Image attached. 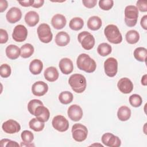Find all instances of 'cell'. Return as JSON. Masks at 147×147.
Instances as JSON below:
<instances>
[{"label": "cell", "mask_w": 147, "mask_h": 147, "mask_svg": "<svg viewBox=\"0 0 147 147\" xmlns=\"http://www.w3.org/2000/svg\"><path fill=\"white\" fill-rule=\"evenodd\" d=\"M130 116L131 110L128 107L126 106H122L119 108L117 112V117L120 121H127L130 118Z\"/></svg>", "instance_id": "484cf974"}, {"label": "cell", "mask_w": 147, "mask_h": 147, "mask_svg": "<svg viewBox=\"0 0 147 147\" xmlns=\"http://www.w3.org/2000/svg\"><path fill=\"white\" fill-rule=\"evenodd\" d=\"M76 64L78 68L87 73L94 72L96 68V64L94 60L86 53H82L78 57Z\"/></svg>", "instance_id": "6da1fadb"}, {"label": "cell", "mask_w": 147, "mask_h": 147, "mask_svg": "<svg viewBox=\"0 0 147 147\" xmlns=\"http://www.w3.org/2000/svg\"><path fill=\"white\" fill-rule=\"evenodd\" d=\"M78 40L81 44L82 47L86 50L91 49L95 45V38L94 36L87 31L80 32L78 36Z\"/></svg>", "instance_id": "8992f818"}, {"label": "cell", "mask_w": 147, "mask_h": 147, "mask_svg": "<svg viewBox=\"0 0 147 147\" xmlns=\"http://www.w3.org/2000/svg\"><path fill=\"white\" fill-rule=\"evenodd\" d=\"M129 102L133 107H140L142 103V98L138 94H133L129 97Z\"/></svg>", "instance_id": "e575fe53"}, {"label": "cell", "mask_w": 147, "mask_h": 147, "mask_svg": "<svg viewBox=\"0 0 147 147\" xmlns=\"http://www.w3.org/2000/svg\"><path fill=\"white\" fill-rule=\"evenodd\" d=\"M33 53L34 47L30 44H25L20 48V56L23 58H28L30 57Z\"/></svg>", "instance_id": "4316f807"}, {"label": "cell", "mask_w": 147, "mask_h": 147, "mask_svg": "<svg viewBox=\"0 0 147 147\" xmlns=\"http://www.w3.org/2000/svg\"><path fill=\"white\" fill-rule=\"evenodd\" d=\"M21 139L24 142L31 143L34 139L33 134L29 130H24L21 134Z\"/></svg>", "instance_id": "d590c367"}, {"label": "cell", "mask_w": 147, "mask_h": 147, "mask_svg": "<svg viewBox=\"0 0 147 147\" xmlns=\"http://www.w3.org/2000/svg\"><path fill=\"white\" fill-rule=\"evenodd\" d=\"M34 115L40 121L45 122L48 121L50 117V113L48 109L44 107V105L40 106L36 108Z\"/></svg>", "instance_id": "ac0fdd59"}, {"label": "cell", "mask_w": 147, "mask_h": 147, "mask_svg": "<svg viewBox=\"0 0 147 147\" xmlns=\"http://www.w3.org/2000/svg\"><path fill=\"white\" fill-rule=\"evenodd\" d=\"M102 142L105 145L109 147H118L121 145V141L119 138L110 133L103 134Z\"/></svg>", "instance_id": "8fae6325"}, {"label": "cell", "mask_w": 147, "mask_h": 147, "mask_svg": "<svg viewBox=\"0 0 147 147\" xmlns=\"http://www.w3.org/2000/svg\"><path fill=\"white\" fill-rule=\"evenodd\" d=\"M34 2V0H29V1H18V3L24 7H29L32 6Z\"/></svg>", "instance_id": "7bdbcfd3"}, {"label": "cell", "mask_w": 147, "mask_h": 147, "mask_svg": "<svg viewBox=\"0 0 147 147\" xmlns=\"http://www.w3.org/2000/svg\"><path fill=\"white\" fill-rule=\"evenodd\" d=\"M105 35L107 40L115 44H119L122 41V36L118 28L113 24L108 25L104 29Z\"/></svg>", "instance_id": "3957f363"}, {"label": "cell", "mask_w": 147, "mask_h": 147, "mask_svg": "<svg viewBox=\"0 0 147 147\" xmlns=\"http://www.w3.org/2000/svg\"><path fill=\"white\" fill-rule=\"evenodd\" d=\"M111 47L107 43L103 42L100 44L97 48V52L101 56H106L111 53Z\"/></svg>", "instance_id": "d6a6232c"}, {"label": "cell", "mask_w": 147, "mask_h": 147, "mask_svg": "<svg viewBox=\"0 0 147 147\" xmlns=\"http://www.w3.org/2000/svg\"><path fill=\"white\" fill-rule=\"evenodd\" d=\"M52 124L54 129L60 132L65 131L69 128V122L68 120L64 116L61 115L55 116L52 119Z\"/></svg>", "instance_id": "9c48e42d"}, {"label": "cell", "mask_w": 147, "mask_h": 147, "mask_svg": "<svg viewBox=\"0 0 147 147\" xmlns=\"http://www.w3.org/2000/svg\"><path fill=\"white\" fill-rule=\"evenodd\" d=\"M44 3V0H36V1H34L33 5H32V6L34 8H39L40 7H41L43 4Z\"/></svg>", "instance_id": "f6af8a7d"}, {"label": "cell", "mask_w": 147, "mask_h": 147, "mask_svg": "<svg viewBox=\"0 0 147 147\" xmlns=\"http://www.w3.org/2000/svg\"><path fill=\"white\" fill-rule=\"evenodd\" d=\"M82 3L85 7L88 9H91L95 6L97 3V1L96 0H83Z\"/></svg>", "instance_id": "b9f144b4"}, {"label": "cell", "mask_w": 147, "mask_h": 147, "mask_svg": "<svg viewBox=\"0 0 147 147\" xmlns=\"http://www.w3.org/2000/svg\"><path fill=\"white\" fill-rule=\"evenodd\" d=\"M105 72L109 77H114L118 71V61L114 57H109L104 63Z\"/></svg>", "instance_id": "ba28073f"}, {"label": "cell", "mask_w": 147, "mask_h": 147, "mask_svg": "<svg viewBox=\"0 0 147 147\" xmlns=\"http://www.w3.org/2000/svg\"><path fill=\"white\" fill-rule=\"evenodd\" d=\"M138 17V10L134 5H129L125 9V22L129 27L134 26Z\"/></svg>", "instance_id": "277c9868"}, {"label": "cell", "mask_w": 147, "mask_h": 147, "mask_svg": "<svg viewBox=\"0 0 147 147\" xmlns=\"http://www.w3.org/2000/svg\"><path fill=\"white\" fill-rule=\"evenodd\" d=\"M71 131L73 138L77 142H82L87 137V128L81 123L74 124L72 127Z\"/></svg>", "instance_id": "5b68a950"}, {"label": "cell", "mask_w": 147, "mask_h": 147, "mask_svg": "<svg viewBox=\"0 0 147 147\" xmlns=\"http://www.w3.org/2000/svg\"><path fill=\"white\" fill-rule=\"evenodd\" d=\"M67 114L68 117L73 121L76 122L81 119L83 117V110L78 105H72L68 109Z\"/></svg>", "instance_id": "4fadbf2b"}, {"label": "cell", "mask_w": 147, "mask_h": 147, "mask_svg": "<svg viewBox=\"0 0 147 147\" xmlns=\"http://www.w3.org/2000/svg\"><path fill=\"white\" fill-rule=\"evenodd\" d=\"M40 106H43V103L40 100L36 99H32L28 104V110L31 114L34 115L36 108Z\"/></svg>", "instance_id": "836d02e7"}, {"label": "cell", "mask_w": 147, "mask_h": 147, "mask_svg": "<svg viewBox=\"0 0 147 147\" xmlns=\"http://www.w3.org/2000/svg\"><path fill=\"white\" fill-rule=\"evenodd\" d=\"M28 36V30L26 27L22 25H18L14 28L12 38L16 42L24 41Z\"/></svg>", "instance_id": "30bf717a"}, {"label": "cell", "mask_w": 147, "mask_h": 147, "mask_svg": "<svg viewBox=\"0 0 147 147\" xmlns=\"http://www.w3.org/2000/svg\"><path fill=\"white\" fill-rule=\"evenodd\" d=\"M8 3L6 1L1 0L0 1V12L4 11L7 7Z\"/></svg>", "instance_id": "ee69618b"}, {"label": "cell", "mask_w": 147, "mask_h": 147, "mask_svg": "<svg viewBox=\"0 0 147 147\" xmlns=\"http://www.w3.org/2000/svg\"><path fill=\"white\" fill-rule=\"evenodd\" d=\"M39 20V15L34 11H29L25 16V21L30 27L36 26Z\"/></svg>", "instance_id": "ffe728a7"}, {"label": "cell", "mask_w": 147, "mask_h": 147, "mask_svg": "<svg viewBox=\"0 0 147 147\" xmlns=\"http://www.w3.org/2000/svg\"><path fill=\"white\" fill-rule=\"evenodd\" d=\"M126 41L130 44L137 43L140 40V34L138 32L135 30H129L125 36Z\"/></svg>", "instance_id": "f1b7e54d"}, {"label": "cell", "mask_w": 147, "mask_h": 147, "mask_svg": "<svg viewBox=\"0 0 147 147\" xmlns=\"http://www.w3.org/2000/svg\"><path fill=\"white\" fill-rule=\"evenodd\" d=\"M43 68L42 62L38 59L33 60L29 64V70L33 75L40 74Z\"/></svg>", "instance_id": "d4e9b609"}, {"label": "cell", "mask_w": 147, "mask_h": 147, "mask_svg": "<svg viewBox=\"0 0 147 147\" xmlns=\"http://www.w3.org/2000/svg\"><path fill=\"white\" fill-rule=\"evenodd\" d=\"M134 58L139 61H145L147 56V50L144 47H138L133 53Z\"/></svg>", "instance_id": "83f0119b"}, {"label": "cell", "mask_w": 147, "mask_h": 147, "mask_svg": "<svg viewBox=\"0 0 147 147\" xmlns=\"http://www.w3.org/2000/svg\"><path fill=\"white\" fill-rule=\"evenodd\" d=\"M2 128L5 133L11 134L18 133L21 130V126L16 121L9 119L2 124Z\"/></svg>", "instance_id": "7c38bea8"}, {"label": "cell", "mask_w": 147, "mask_h": 147, "mask_svg": "<svg viewBox=\"0 0 147 147\" xmlns=\"http://www.w3.org/2000/svg\"><path fill=\"white\" fill-rule=\"evenodd\" d=\"M84 25V21L80 17H74L71 20L69 24V28L74 30H80Z\"/></svg>", "instance_id": "4dcf8cb0"}, {"label": "cell", "mask_w": 147, "mask_h": 147, "mask_svg": "<svg viewBox=\"0 0 147 147\" xmlns=\"http://www.w3.org/2000/svg\"><path fill=\"white\" fill-rule=\"evenodd\" d=\"M59 65L61 72L65 75H68L73 71V63L69 58L65 57L61 59L59 61Z\"/></svg>", "instance_id": "e0dca14e"}, {"label": "cell", "mask_w": 147, "mask_h": 147, "mask_svg": "<svg viewBox=\"0 0 147 147\" xmlns=\"http://www.w3.org/2000/svg\"><path fill=\"white\" fill-rule=\"evenodd\" d=\"M67 20L65 17L60 14H56L53 16L51 20V24L56 29H61L66 25Z\"/></svg>", "instance_id": "d6986e66"}, {"label": "cell", "mask_w": 147, "mask_h": 147, "mask_svg": "<svg viewBox=\"0 0 147 147\" xmlns=\"http://www.w3.org/2000/svg\"><path fill=\"white\" fill-rule=\"evenodd\" d=\"M6 55L11 60L17 59L20 55V49L16 45L10 44L6 48Z\"/></svg>", "instance_id": "603a6c76"}, {"label": "cell", "mask_w": 147, "mask_h": 147, "mask_svg": "<svg viewBox=\"0 0 147 147\" xmlns=\"http://www.w3.org/2000/svg\"><path fill=\"white\" fill-rule=\"evenodd\" d=\"M9 38L8 34L6 30L1 29H0V43L4 44L6 43Z\"/></svg>", "instance_id": "60d3db41"}, {"label": "cell", "mask_w": 147, "mask_h": 147, "mask_svg": "<svg viewBox=\"0 0 147 147\" xmlns=\"http://www.w3.org/2000/svg\"><path fill=\"white\" fill-rule=\"evenodd\" d=\"M21 146H34V144H32L31 143H26V142H21V145H20Z\"/></svg>", "instance_id": "c3c4849f"}, {"label": "cell", "mask_w": 147, "mask_h": 147, "mask_svg": "<svg viewBox=\"0 0 147 147\" xmlns=\"http://www.w3.org/2000/svg\"><path fill=\"white\" fill-rule=\"evenodd\" d=\"M48 90V84L42 81H37L32 86V92L33 95L37 96L44 95Z\"/></svg>", "instance_id": "5bb4252c"}, {"label": "cell", "mask_w": 147, "mask_h": 147, "mask_svg": "<svg viewBox=\"0 0 147 147\" xmlns=\"http://www.w3.org/2000/svg\"><path fill=\"white\" fill-rule=\"evenodd\" d=\"M102 20L98 16H92L87 21V27L91 30H97L102 26Z\"/></svg>", "instance_id": "cb8c5ba5"}, {"label": "cell", "mask_w": 147, "mask_h": 147, "mask_svg": "<svg viewBox=\"0 0 147 147\" xmlns=\"http://www.w3.org/2000/svg\"><path fill=\"white\" fill-rule=\"evenodd\" d=\"M37 32L38 38L42 42L49 43L52 41L53 34L49 25L45 23L40 24L37 28Z\"/></svg>", "instance_id": "52a82bcc"}, {"label": "cell", "mask_w": 147, "mask_h": 147, "mask_svg": "<svg viewBox=\"0 0 147 147\" xmlns=\"http://www.w3.org/2000/svg\"><path fill=\"white\" fill-rule=\"evenodd\" d=\"M29 127L35 131H42L45 126L44 122L40 121L37 118H32L29 122Z\"/></svg>", "instance_id": "f546056e"}, {"label": "cell", "mask_w": 147, "mask_h": 147, "mask_svg": "<svg viewBox=\"0 0 147 147\" xmlns=\"http://www.w3.org/2000/svg\"><path fill=\"white\" fill-rule=\"evenodd\" d=\"M136 7L141 12H146L147 11V2L146 1H138L136 3Z\"/></svg>", "instance_id": "ab89813d"}, {"label": "cell", "mask_w": 147, "mask_h": 147, "mask_svg": "<svg viewBox=\"0 0 147 147\" xmlns=\"http://www.w3.org/2000/svg\"><path fill=\"white\" fill-rule=\"evenodd\" d=\"M114 5L113 0H100L99 1V7L103 10H109Z\"/></svg>", "instance_id": "74e56055"}, {"label": "cell", "mask_w": 147, "mask_h": 147, "mask_svg": "<svg viewBox=\"0 0 147 147\" xmlns=\"http://www.w3.org/2000/svg\"><path fill=\"white\" fill-rule=\"evenodd\" d=\"M1 146H20V145L16 141H11L9 139H2L0 141Z\"/></svg>", "instance_id": "f35d334b"}, {"label": "cell", "mask_w": 147, "mask_h": 147, "mask_svg": "<svg viewBox=\"0 0 147 147\" xmlns=\"http://www.w3.org/2000/svg\"><path fill=\"white\" fill-rule=\"evenodd\" d=\"M98 145H99V146H102V147H103V146L102 145H101V144H98ZM97 144H92V145H92V146H94V145H98Z\"/></svg>", "instance_id": "681fc988"}, {"label": "cell", "mask_w": 147, "mask_h": 147, "mask_svg": "<svg viewBox=\"0 0 147 147\" xmlns=\"http://www.w3.org/2000/svg\"><path fill=\"white\" fill-rule=\"evenodd\" d=\"M141 84L144 86H146V75H144L141 79Z\"/></svg>", "instance_id": "7dc6e473"}, {"label": "cell", "mask_w": 147, "mask_h": 147, "mask_svg": "<svg viewBox=\"0 0 147 147\" xmlns=\"http://www.w3.org/2000/svg\"><path fill=\"white\" fill-rule=\"evenodd\" d=\"M73 94L69 91H63L59 95V100L64 105H67L71 103L73 100Z\"/></svg>", "instance_id": "1f68e13d"}, {"label": "cell", "mask_w": 147, "mask_h": 147, "mask_svg": "<svg viewBox=\"0 0 147 147\" xmlns=\"http://www.w3.org/2000/svg\"><path fill=\"white\" fill-rule=\"evenodd\" d=\"M70 41V37L69 34L64 31L60 32L57 33L55 37V41L56 44L59 47L66 46Z\"/></svg>", "instance_id": "44dd1931"}, {"label": "cell", "mask_w": 147, "mask_h": 147, "mask_svg": "<svg viewBox=\"0 0 147 147\" xmlns=\"http://www.w3.org/2000/svg\"><path fill=\"white\" fill-rule=\"evenodd\" d=\"M10 66L7 64H3L0 67V75L2 78H8L11 74Z\"/></svg>", "instance_id": "8d00e7d4"}, {"label": "cell", "mask_w": 147, "mask_h": 147, "mask_svg": "<svg viewBox=\"0 0 147 147\" xmlns=\"http://www.w3.org/2000/svg\"><path fill=\"white\" fill-rule=\"evenodd\" d=\"M68 83L72 90L76 93H82L87 86L85 77L79 74L72 75L69 78Z\"/></svg>", "instance_id": "7a4b0ae2"}, {"label": "cell", "mask_w": 147, "mask_h": 147, "mask_svg": "<svg viewBox=\"0 0 147 147\" xmlns=\"http://www.w3.org/2000/svg\"><path fill=\"white\" fill-rule=\"evenodd\" d=\"M141 26L142 27L143 29H144L145 30H146L147 29V16L146 15H145L144 16H143L142 18H141Z\"/></svg>", "instance_id": "bcb514c9"}, {"label": "cell", "mask_w": 147, "mask_h": 147, "mask_svg": "<svg viewBox=\"0 0 147 147\" xmlns=\"http://www.w3.org/2000/svg\"><path fill=\"white\" fill-rule=\"evenodd\" d=\"M22 17L21 10L17 7H13L9 9L6 15L7 21L11 24H14L20 21Z\"/></svg>", "instance_id": "2e32d148"}, {"label": "cell", "mask_w": 147, "mask_h": 147, "mask_svg": "<svg viewBox=\"0 0 147 147\" xmlns=\"http://www.w3.org/2000/svg\"><path fill=\"white\" fill-rule=\"evenodd\" d=\"M45 79L50 82H53L59 78V72L57 69L54 67H49L45 69L44 72Z\"/></svg>", "instance_id": "7402d4cb"}, {"label": "cell", "mask_w": 147, "mask_h": 147, "mask_svg": "<svg viewBox=\"0 0 147 147\" xmlns=\"http://www.w3.org/2000/svg\"><path fill=\"white\" fill-rule=\"evenodd\" d=\"M119 90L123 94H129L133 90V84L127 78H123L119 80L117 83Z\"/></svg>", "instance_id": "9a60e30c"}]
</instances>
